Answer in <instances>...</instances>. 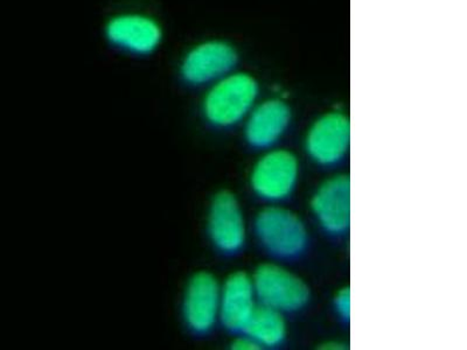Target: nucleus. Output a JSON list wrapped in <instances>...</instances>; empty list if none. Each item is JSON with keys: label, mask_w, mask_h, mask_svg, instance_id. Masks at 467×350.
Returning <instances> with one entry per match:
<instances>
[{"label": "nucleus", "mask_w": 467, "mask_h": 350, "mask_svg": "<svg viewBox=\"0 0 467 350\" xmlns=\"http://www.w3.org/2000/svg\"><path fill=\"white\" fill-rule=\"evenodd\" d=\"M255 290L252 279L244 273L229 276L220 291L219 318L232 332H244L255 311Z\"/></svg>", "instance_id": "obj_12"}, {"label": "nucleus", "mask_w": 467, "mask_h": 350, "mask_svg": "<svg viewBox=\"0 0 467 350\" xmlns=\"http://www.w3.org/2000/svg\"><path fill=\"white\" fill-rule=\"evenodd\" d=\"M350 144V123L340 112H328L307 132L306 148L317 164L332 166L344 160Z\"/></svg>", "instance_id": "obj_7"}, {"label": "nucleus", "mask_w": 467, "mask_h": 350, "mask_svg": "<svg viewBox=\"0 0 467 350\" xmlns=\"http://www.w3.org/2000/svg\"><path fill=\"white\" fill-rule=\"evenodd\" d=\"M298 173L299 164L294 153L273 149L256 162L250 183L257 197L266 201H282L294 191Z\"/></svg>", "instance_id": "obj_6"}, {"label": "nucleus", "mask_w": 467, "mask_h": 350, "mask_svg": "<svg viewBox=\"0 0 467 350\" xmlns=\"http://www.w3.org/2000/svg\"><path fill=\"white\" fill-rule=\"evenodd\" d=\"M208 231L213 243L223 252L234 253L244 247V215L236 198L228 191H223L213 200L208 216Z\"/></svg>", "instance_id": "obj_10"}, {"label": "nucleus", "mask_w": 467, "mask_h": 350, "mask_svg": "<svg viewBox=\"0 0 467 350\" xmlns=\"http://www.w3.org/2000/svg\"><path fill=\"white\" fill-rule=\"evenodd\" d=\"M336 308L337 314L341 316V318L345 320H349L350 316V291L348 287L341 290L339 293L337 294L336 298Z\"/></svg>", "instance_id": "obj_14"}, {"label": "nucleus", "mask_w": 467, "mask_h": 350, "mask_svg": "<svg viewBox=\"0 0 467 350\" xmlns=\"http://www.w3.org/2000/svg\"><path fill=\"white\" fill-rule=\"evenodd\" d=\"M258 83L248 73H234L212 83L204 95V118L218 128H231L247 118L256 106Z\"/></svg>", "instance_id": "obj_1"}, {"label": "nucleus", "mask_w": 467, "mask_h": 350, "mask_svg": "<svg viewBox=\"0 0 467 350\" xmlns=\"http://www.w3.org/2000/svg\"><path fill=\"white\" fill-rule=\"evenodd\" d=\"M104 36L112 47L131 56L146 57L160 48L164 32L151 16L123 14L108 20Z\"/></svg>", "instance_id": "obj_5"}, {"label": "nucleus", "mask_w": 467, "mask_h": 350, "mask_svg": "<svg viewBox=\"0 0 467 350\" xmlns=\"http://www.w3.org/2000/svg\"><path fill=\"white\" fill-rule=\"evenodd\" d=\"M220 291L211 273H200L191 279L183 298V316L192 331L204 335L214 327L220 314Z\"/></svg>", "instance_id": "obj_8"}, {"label": "nucleus", "mask_w": 467, "mask_h": 350, "mask_svg": "<svg viewBox=\"0 0 467 350\" xmlns=\"http://www.w3.org/2000/svg\"><path fill=\"white\" fill-rule=\"evenodd\" d=\"M244 332L261 348L277 347L285 339L286 324L282 312L262 305L255 308Z\"/></svg>", "instance_id": "obj_13"}, {"label": "nucleus", "mask_w": 467, "mask_h": 350, "mask_svg": "<svg viewBox=\"0 0 467 350\" xmlns=\"http://www.w3.org/2000/svg\"><path fill=\"white\" fill-rule=\"evenodd\" d=\"M253 284L262 305L279 312L298 311L306 305L310 297V291L302 279L277 265L260 266Z\"/></svg>", "instance_id": "obj_4"}, {"label": "nucleus", "mask_w": 467, "mask_h": 350, "mask_svg": "<svg viewBox=\"0 0 467 350\" xmlns=\"http://www.w3.org/2000/svg\"><path fill=\"white\" fill-rule=\"evenodd\" d=\"M290 122L291 110L285 102L266 99L256 104L245 118V139L253 148H270L282 139Z\"/></svg>", "instance_id": "obj_11"}, {"label": "nucleus", "mask_w": 467, "mask_h": 350, "mask_svg": "<svg viewBox=\"0 0 467 350\" xmlns=\"http://www.w3.org/2000/svg\"><path fill=\"white\" fill-rule=\"evenodd\" d=\"M261 345L256 343L255 340H253L250 336H244L237 339L235 343L233 344V349L236 350H256L260 349Z\"/></svg>", "instance_id": "obj_15"}, {"label": "nucleus", "mask_w": 467, "mask_h": 350, "mask_svg": "<svg viewBox=\"0 0 467 350\" xmlns=\"http://www.w3.org/2000/svg\"><path fill=\"white\" fill-rule=\"evenodd\" d=\"M237 62L239 54L233 45L223 40H208L185 54L179 73L191 86L212 85L231 74Z\"/></svg>", "instance_id": "obj_3"}, {"label": "nucleus", "mask_w": 467, "mask_h": 350, "mask_svg": "<svg viewBox=\"0 0 467 350\" xmlns=\"http://www.w3.org/2000/svg\"><path fill=\"white\" fill-rule=\"evenodd\" d=\"M312 211L320 226L339 235L350 224V180L348 175H336L325 181L311 201Z\"/></svg>", "instance_id": "obj_9"}, {"label": "nucleus", "mask_w": 467, "mask_h": 350, "mask_svg": "<svg viewBox=\"0 0 467 350\" xmlns=\"http://www.w3.org/2000/svg\"><path fill=\"white\" fill-rule=\"evenodd\" d=\"M255 229L263 248L278 258L297 257L307 245L306 224L295 212L269 207L257 215Z\"/></svg>", "instance_id": "obj_2"}]
</instances>
